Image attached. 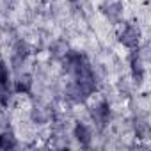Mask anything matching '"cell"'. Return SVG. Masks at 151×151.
<instances>
[{
    "label": "cell",
    "mask_w": 151,
    "mask_h": 151,
    "mask_svg": "<svg viewBox=\"0 0 151 151\" xmlns=\"http://www.w3.org/2000/svg\"><path fill=\"white\" fill-rule=\"evenodd\" d=\"M14 146H16V140H14L13 133H2L0 135V147L9 149V147H14Z\"/></svg>",
    "instance_id": "cell-1"
}]
</instances>
